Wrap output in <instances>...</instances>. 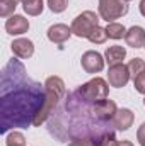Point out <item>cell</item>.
I'll return each mask as SVG.
<instances>
[{"mask_svg":"<svg viewBox=\"0 0 145 146\" xmlns=\"http://www.w3.org/2000/svg\"><path fill=\"white\" fill-rule=\"evenodd\" d=\"M46 99L44 85L26 76V68L19 60H10L2 72L0 95V131L5 134L12 127L33 126Z\"/></svg>","mask_w":145,"mask_h":146,"instance_id":"1","label":"cell"},{"mask_svg":"<svg viewBox=\"0 0 145 146\" xmlns=\"http://www.w3.org/2000/svg\"><path fill=\"white\" fill-rule=\"evenodd\" d=\"M44 90H46V99H44V104L43 107L39 109L36 119L33 122V126H41L48 121V117L53 114V110L56 109L58 102L62 100V97L65 95V82L60 78V76H48L46 82H44Z\"/></svg>","mask_w":145,"mask_h":146,"instance_id":"2","label":"cell"},{"mask_svg":"<svg viewBox=\"0 0 145 146\" xmlns=\"http://www.w3.org/2000/svg\"><path fill=\"white\" fill-rule=\"evenodd\" d=\"M75 95L80 97V100L84 102H89V104H94L101 99H108L109 95V83L101 78V76H96L92 80H89L87 83L80 85L75 92Z\"/></svg>","mask_w":145,"mask_h":146,"instance_id":"3","label":"cell"},{"mask_svg":"<svg viewBox=\"0 0 145 146\" xmlns=\"http://www.w3.org/2000/svg\"><path fill=\"white\" fill-rule=\"evenodd\" d=\"M97 26H99V15L92 10H85L73 19L70 27L77 37H89Z\"/></svg>","mask_w":145,"mask_h":146,"instance_id":"4","label":"cell"},{"mask_svg":"<svg viewBox=\"0 0 145 146\" xmlns=\"http://www.w3.org/2000/svg\"><path fill=\"white\" fill-rule=\"evenodd\" d=\"M99 17L106 22H114L116 19H121L128 14V2L125 0H99L97 7Z\"/></svg>","mask_w":145,"mask_h":146,"instance_id":"5","label":"cell"},{"mask_svg":"<svg viewBox=\"0 0 145 146\" xmlns=\"http://www.w3.org/2000/svg\"><path fill=\"white\" fill-rule=\"evenodd\" d=\"M132 75L128 70V65L125 63H119V65H114V66H109L108 72V83L114 88H121L125 87L128 82H130Z\"/></svg>","mask_w":145,"mask_h":146,"instance_id":"6","label":"cell"},{"mask_svg":"<svg viewBox=\"0 0 145 146\" xmlns=\"http://www.w3.org/2000/svg\"><path fill=\"white\" fill-rule=\"evenodd\" d=\"M104 56L97 51H85L80 58V65L85 73H99L104 68Z\"/></svg>","mask_w":145,"mask_h":146,"instance_id":"7","label":"cell"},{"mask_svg":"<svg viewBox=\"0 0 145 146\" xmlns=\"http://www.w3.org/2000/svg\"><path fill=\"white\" fill-rule=\"evenodd\" d=\"M92 112L96 114L97 119H101L103 122L106 121H113L114 114L118 112V107H116V102L111 100V99H101L97 102L92 104Z\"/></svg>","mask_w":145,"mask_h":146,"instance_id":"8","label":"cell"},{"mask_svg":"<svg viewBox=\"0 0 145 146\" xmlns=\"http://www.w3.org/2000/svg\"><path fill=\"white\" fill-rule=\"evenodd\" d=\"M5 31L10 34V36H21L24 33L29 31V21L24 17V15H10L7 21H5Z\"/></svg>","mask_w":145,"mask_h":146,"instance_id":"9","label":"cell"},{"mask_svg":"<svg viewBox=\"0 0 145 146\" xmlns=\"http://www.w3.org/2000/svg\"><path fill=\"white\" fill-rule=\"evenodd\" d=\"M10 49L12 53L21 58V60H28L34 54V42L28 37H19V39H14L12 44H10Z\"/></svg>","mask_w":145,"mask_h":146,"instance_id":"10","label":"cell"},{"mask_svg":"<svg viewBox=\"0 0 145 146\" xmlns=\"http://www.w3.org/2000/svg\"><path fill=\"white\" fill-rule=\"evenodd\" d=\"M72 34H73L72 27H68L67 24H55V26H51V27L46 31L48 39H50L51 42H55V44H62V42L68 41Z\"/></svg>","mask_w":145,"mask_h":146,"instance_id":"11","label":"cell"},{"mask_svg":"<svg viewBox=\"0 0 145 146\" xmlns=\"http://www.w3.org/2000/svg\"><path fill=\"white\" fill-rule=\"evenodd\" d=\"M133 121H135V114L130 109H118L111 122H113V127L116 131H126L132 127Z\"/></svg>","mask_w":145,"mask_h":146,"instance_id":"12","label":"cell"},{"mask_svg":"<svg viewBox=\"0 0 145 146\" xmlns=\"http://www.w3.org/2000/svg\"><path fill=\"white\" fill-rule=\"evenodd\" d=\"M125 41L130 48H145V29L140 27V26H132L128 31H126V36H125Z\"/></svg>","mask_w":145,"mask_h":146,"instance_id":"13","label":"cell"},{"mask_svg":"<svg viewBox=\"0 0 145 146\" xmlns=\"http://www.w3.org/2000/svg\"><path fill=\"white\" fill-rule=\"evenodd\" d=\"M125 58H126V49L123 46H109L108 49L104 51V60H106V63L109 66L123 63Z\"/></svg>","mask_w":145,"mask_h":146,"instance_id":"14","label":"cell"},{"mask_svg":"<svg viewBox=\"0 0 145 146\" xmlns=\"http://www.w3.org/2000/svg\"><path fill=\"white\" fill-rule=\"evenodd\" d=\"M22 7H24V12L28 15H41L43 9H44V3L43 0H22Z\"/></svg>","mask_w":145,"mask_h":146,"instance_id":"15","label":"cell"},{"mask_svg":"<svg viewBox=\"0 0 145 146\" xmlns=\"http://www.w3.org/2000/svg\"><path fill=\"white\" fill-rule=\"evenodd\" d=\"M106 33H108V37H111V39H123L126 36V29L119 22H108Z\"/></svg>","mask_w":145,"mask_h":146,"instance_id":"16","label":"cell"},{"mask_svg":"<svg viewBox=\"0 0 145 146\" xmlns=\"http://www.w3.org/2000/svg\"><path fill=\"white\" fill-rule=\"evenodd\" d=\"M19 2H22V0H0V15L2 17L14 15V10Z\"/></svg>","mask_w":145,"mask_h":146,"instance_id":"17","label":"cell"},{"mask_svg":"<svg viewBox=\"0 0 145 146\" xmlns=\"http://www.w3.org/2000/svg\"><path fill=\"white\" fill-rule=\"evenodd\" d=\"M5 146H26V138L21 131H12L5 138Z\"/></svg>","mask_w":145,"mask_h":146,"instance_id":"18","label":"cell"},{"mask_svg":"<svg viewBox=\"0 0 145 146\" xmlns=\"http://www.w3.org/2000/svg\"><path fill=\"white\" fill-rule=\"evenodd\" d=\"M96 146H118V139L113 131H106L96 138Z\"/></svg>","mask_w":145,"mask_h":146,"instance_id":"19","label":"cell"},{"mask_svg":"<svg viewBox=\"0 0 145 146\" xmlns=\"http://www.w3.org/2000/svg\"><path fill=\"white\" fill-rule=\"evenodd\" d=\"M92 44H103V42H106V39H108V33H106V27H101V26H97L92 33H91V36L87 37Z\"/></svg>","mask_w":145,"mask_h":146,"instance_id":"20","label":"cell"},{"mask_svg":"<svg viewBox=\"0 0 145 146\" xmlns=\"http://www.w3.org/2000/svg\"><path fill=\"white\" fill-rule=\"evenodd\" d=\"M128 70H130L132 78L138 76L140 73L145 72V61L142 60V58H133V60H130V63H128Z\"/></svg>","mask_w":145,"mask_h":146,"instance_id":"21","label":"cell"},{"mask_svg":"<svg viewBox=\"0 0 145 146\" xmlns=\"http://www.w3.org/2000/svg\"><path fill=\"white\" fill-rule=\"evenodd\" d=\"M68 5V0H48V7L55 14H62Z\"/></svg>","mask_w":145,"mask_h":146,"instance_id":"22","label":"cell"},{"mask_svg":"<svg viewBox=\"0 0 145 146\" xmlns=\"http://www.w3.org/2000/svg\"><path fill=\"white\" fill-rule=\"evenodd\" d=\"M68 146H96V139L89 138V136H82V138H73L68 143Z\"/></svg>","mask_w":145,"mask_h":146,"instance_id":"23","label":"cell"},{"mask_svg":"<svg viewBox=\"0 0 145 146\" xmlns=\"http://www.w3.org/2000/svg\"><path fill=\"white\" fill-rule=\"evenodd\" d=\"M133 87H135V90L138 94H144L145 95V72L133 78Z\"/></svg>","mask_w":145,"mask_h":146,"instance_id":"24","label":"cell"},{"mask_svg":"<svg viewBox=\"0 0 145 146\" xmlns=\"http://www.w3.org/2000/svg\"><path fill=\"white\" fill-rule=\"evenodd\" d=\"M137 139H138L140 146H145V122L140 124V127H138V131H137Z\"/></svg>","mask_w":145,"mask_h":146,"instance_id":"25","label":"cell"},{"mask_svg":"<svg viewBox=\"0 0 145 146\" xmlns=\"http://www.w3.org/2000/svg\"><path fill=\"white\" fill-rule=\"evenodd\" d=\"M118 146H133V143L128 139H123V141H118Z\"/></svg>","mask_w":145,"mask_h":146,"instance_id":"26","label":"cell"},{"mask_svg":"<svg viewBox=\"0 0 145 146\" xmlns=\"http://www.w3.org/2000/svg\"><path fill=\"white\" fill-rule=\"evenodd\" d=\"M138 9H140V14L145 17V0H140V5H138Z\"/></svg>","mask_w":145,"mask_h":146,"instance_id":"27","label":"cell"},{"mask_svg":"<svg viewBox=\"0 0 145 146\" xmlns=\"http://www.w3.org/2000/svg\"><path fill=\"white\" fill-rule=\"evenodd\" d=\"M125 2H132V0H125Z\"/></svg>","mask_w":145,"mask_h":146,"instance_id":"28","label":"cell"},{"mask_svg":"<svg viewBox=\"0 0 145 146\" xmlns=\"http://www.w3.org/2000/svg\"><path fill=\"white\" fill-rule=\"evenodd\" d=\"M144 106H145V99H144Z\"/></svg>","mask_w":145,"mask_h":146,"instance_id":"29","label":"cell"}]
</instances>
